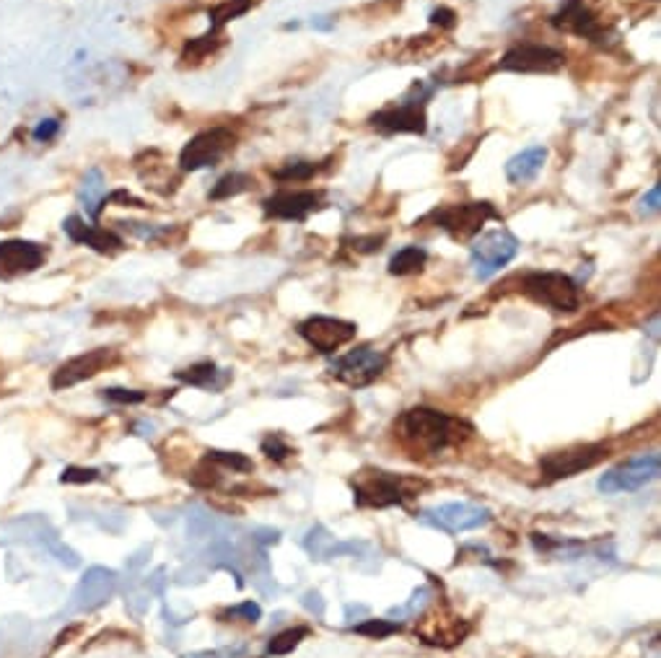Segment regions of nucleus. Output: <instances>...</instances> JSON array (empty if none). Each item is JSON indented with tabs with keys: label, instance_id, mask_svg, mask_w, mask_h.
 I'll use <instances>...</instances> for the list:
<instances>
[{
	"label": "nucleus",
	"instance_id": "nucleus-1",
	"mask_svg": "<svg viewBox=\"0 0 661 658\" xmlns=\"http://www.w3.org/2000/svg\"><path fill=\"white\" fill-rule=\"evenodd\" d=\"M434 93V86L415 83L410 92L405 93L400 101L384 107L382 112L371 117V125L382 133H412L423 136L426 133V107Z\"/></svg>",
	"mask_w": 661,
	"mask_h": 658
},
{
	"label": "nucleus",
	"instance_id": "nucleus-2",
	"mask_svg": "<svg viewBox=\"0 0 661 658\" xmlns=\"http://www.w3.org/2000/svg\"><path fill=\"white\" fill-rule=\"evenodd\" d=\"M524 294L548 306L552 311H576L581 306V295H578V285L576 280L566 273H529L524 277Z\"/></svg>",
	"mask_w": 661,
	"mask_h": 658
},
{
	"label": "nucleus",
	"instance_id": "nucleus-3",
	"mask_svg": "<svg viewBox=\"0 0 661 658\" xmlns=\"http://www.w3.org/2000/svg\"><path fill=\"white\" fill-rule=\"evenodd\" d=\"M493 218H501V213L490 203L444 205V207H436L428 215V221H434L436 226L452 233L456 241H467V239L478 236L482 226Z\"/></svg>",
	"mask_w": 661,
	"mask_h": 658
},
{
	"label": "nucleus",
	"instance_id": "nucleus-4",
	"mask_svg": "<svg viewBox=\"0 0 661 658\" xmlns=\"http://www.w3.org/2000/svg\"><path fill=\"white\" fill-rule=\"evenodd\" d=\"M516 254H519V239L506 228H496V231L482 233L472 244L470 262L480 280H490L493 275L501 273Z\"/></svg>",
	"mask_w": 661,
	"mask_h": 658
},
{
	"label": "nucleus",
	"instance_id": "nucleus-5",
	"mask_svg": "<svg viewBox=\"0 0 661 658\" xmlns=\"http://www.w3.org/2000/svg\"><path fill=\"white\" fill-rule=\"evenodd\" d=\"M117 583H119V575L114 573L112 567H101L93 566L84 573V578L78 581V586L70 596L68 607L60 612V617H70V614H81V612H93L99 607H104L117 591Z\"/></svg>",
	"mask_w": 661,
	"mask_h": 658
},
{
	"label": "nucleus",
	"instance_id": "nucleus-6",
	"mask_svg": "<svg viewBox=\"0 0 661 658\" xmlns=\"http://www.w3.org/2000/svg\"><path fill=\"white\" fill-rule=\"evenodd\" d=\"M661 459L657 454H640L633 456L630 461L620 464L615 469L604 472L599 477L596 487L607 496L613 493H636L640 487H646L648 482H654L659 477Z\"/></svg>",
	"mask_w": 661,
	"mask_h": 658
},
{
	"label": "nucleus",
	"instance_id": "nucleus-7",
	"mask_svg": "<svg viewBox=\"0 0 661 658\" xmlns=\"http://www.w3.org/2000/svg\"><path fill=\"white\" fill-rule=\"evenodd\" d=\"M234 145H236V136L231 130L210 127L184 145L182 154H180V166L184 171H200L207 166H216L228 151H234Z\"/></svg>",
	"mask_w": 661,
	"mask_h": 658
},
{
	"label": "nucleus",
	"instance_id": "nucleus-8",
	"mask_svg": "<svg viewBox=\"0 0 661 658\" xmlns=\"http://www.w3.org/2000/svg\"><path fill=\"white\" fill-rule=\"evenodd\" d=\"M387 368V355L382 350H374V347H356L350 353L340 355L335 364L330 365V373L348 386H368L371 382H376Z\"/></svg>",
	"mask_w": 661,
	"mask_h": 658
},
{
	"label": "nucleus",
	"instance_id": "nucleus-9",
	"mask_svg": "<svg viewBox=\"0 0 661 658\" xmlns=\"http://www.w3.org/2000/svg\"><path fill=\"white\" fill-rule=\"evenodd\" d=\"M418 519L446 534H459V531H472V529L485 526L490 522V511L475 503H444V505L423 511Z\"/></svg>",
	"mask_w": 661,
	"mask_h": 658
},
{
	"label": "nucleus",
	"instance_id": "nucleus-10",
	"mask_svg": "<svg viewBox=\"0 0 661 658\" xmlns=\"http://www.w3.org/2000/svg\"><path fill=\"white\" fill-rule=\"evenodd\" d=\"M402 428H405V435L415 441L418 446H423L428 452H438L449 441L452 417L438 412V409L415 408L402 417Z\"/></svg>",
	"mask_w": 661,
	"mask_h": 658
},
{
	"label": "nucleus",
	"instance_id": "nucleus-11",
	"mask_svg": "<svg viewBox=\"0 0 661 658\" xmlns=\"http://www.w3.org/2000/svg\"><path fill=\"white\" fill-rule=\"evenodd\" d=\"M298 335L324 355L340 350L356 338V324L335 317H312L298 324Z\"/></svg>",
	"mask_w": 661,
	"mask_h": 658
},
{
	"label": "nucleus",
	"instance_id": "nucleus-12",
	"mask_svg": "<svg viewBox=\"0 0 661 658\" xmlns=\"http://www.w3.org/2000/svg\"><path fill=\"white\" fill-rule=\"evenodd\" d=\"M566 63V55L560 49L548 45H526L511 47L501 57V70H511V73H555Z\"/></svg>",
	"mask_w": 661,
	"mask_h": 658
},
{
	"label": "nucleus",
	"instance_id": "nucleus-13",
	"mask_svg": "<svg viewBox=\"0 0 661 658\" xmlns=\"http://www.w3.org/2000/svg\"><path fill=\"white\" fill-rule=\"evenodd\" d=\"M324 203V192L317 189H280L273 197H268L262 207L265 215L275 221H306L314 210H320Z\"/></svg>",
	"mask_w": 661,
	"mask_h": 658
},
{
	"label": "nucleus",
	"instance_id": "nucleus-14",
	"mask_svg": "<svg viewBox=\"0 0 661 658\" xmlns=\"http://www.w3.org/2000/svg\"><path fill=\"white\" fill-rule=\"evenodd\" d=\"M604 454H607V449L599 443H581V446H570L563 452H552L540 461V467L550 479H566V477L578 475L584 469H592L599 459H604Z\"/></svg>",
	"mask_w": 661,
	"mask_h": 658
},
{
	"label": "nucleus",
	"instance_id": "nucleus-15",
	"mask_svg": "<svg viewBox=\"0 0 661 658\" xmlns=\"http://www.w3.org/2000/svg\"><path fill=\"white\" fill-rule=\"evenodd\" d=\"M117 361V350L114 347H96L84 355H75L66 364L60 365L52 376V389H68V386L81 384L86 379H93L96 373H101L104 368Z\"/></svg>",
	"mask_w": 661,
	"mask_h": 658
},
{
	"label": "nucleus",
	"instance_id": "nucleus-16",
	"mask_svg": "<svg viewBox=\"0 0 661 658\" xmlns=\"http://www.w3.org/2000/svg\"><path fill=\"white\" fill-rule=\"evenodd\" d=\"M356 503L358 505H374V508H387L394 503L405 500V490H402V479L387 472H374V475H364L356 487Z\"/></svg>",
	"mask_w": 661,
	"mask_h": 658
},
{
	"label": "nucleus",
	"instance_id": "nucleus-17",
	"mask_svg": "<svg viewBox=\"0 0 661 658\" xmlns=\"http://www.w3.org/2000/svg\"><path fill=\"white\" fill-rule=\"evenodd\" d=\"M55 540H57V529L49 523L47 516H40V513H29V516L0 523V545L26 542V545L49 547Z\"/></svg>",
	"mask_w": 661,
	"mask_h": 658
},
{
	"label": "nucleus",
	"instance_id": "nucleus-18",
	"mask_svg": "<svg viewBox=\"0 0 661 658\" xmlns=\"http://www.w3.org/2000/svg\"><path fill=\"white\" fill-rule=\"evenodd\" d=\"M47 251L31 241H5L0 244V277L31 273L45 262Z\"/></svg>",
	"mask_w": 661,
	"mask_h": 658
},
{
	"label": "nucleus",
	"instance_id": "nucleus-19",
	"mask_svg": "<svg viewBox=\"0 0 661 658\" xmlns=\"http://www.w3.org/2000/svg\"><path fill=\"white\" fill-rule=\"evenodd\" d=\"M552 23L563 31L586 37V39H599L602 37V23L592 16V11L584 5V0H566L563 8L552 16Z\"/></svg>",
	"mask_w": 661,
	"mask_h": 658
},
{
	"label": "nucleus",
	"instance_id": "nucleus-20",
	"mask_svg": "<svg viewBox=\"0 0 661 658\" xmlns=\"http://www.w3.org/2000/svg\"><path fill=\"white\" fill-rule=\"evenodd\" d=\"M63 228H66V233L75 244H86V247L101 251V254L122 250V239L119 236H114L112 231H104V228L86 226L84 218H78V215H70Z\"/></svg>",
	"mask_w": 661,
	"mask_h": 658
},
{
	"label": "nucleus",
	"instance_id": "nucleus-21",
	"mask_svg": "<svg viewBox=\"0 0 661 658\" xmlns=\"http://www.w3.org/2000/svg\"><path fill=\"white\" fill-rule=\"evenodd\" d=\"M545 161H548V148L545 145H532L522 154H516L514 159H508L506 163V180L516 187L529 184L537 180V174L545 169Z\"/></svg>",
	"mask_w": 661,
	"mask_h": 658
},
{
	"label": "nucleus",
	"instance_id": "nucleus-22",
	"mask_svg": "<svg viewBox=\"0 0 661 658\" xmlns=\"http://www.w3.org/2000/svg\"><path fill=\"white\" fill-rule=\"evenodd\" d=\"M78 200L81 205L86 207V215L89 218H99V213H101V207L107 205V184H104V174H101V169H89L86 171V177H84V182H81V192H78Z\"/></svg>",
	"mask_w": 661,
	"mask_h": 658
},
{
	"label": "nucleus",
	"instance_id": "nucleus-23",
	"mask_svg": "<svg viewBox=\"0 0 661 658\" xmlns=\"http://www.w3.org/2000/svg\"><path fill=\"white\" fill-rule=\"evenodd\" d=\"M426 259H428V251L423 247H405V250H400L389 259V273L400 275V277L420 273L426 268Z\"/></svg>",
	"mask_w": 661,
	"mask_h": 658
},
{
	"label": "nucleus",
	"instance_id": "nucleus-24",
	"mask_svg": "<svg viewBox=\"0 0 661 658\" xmlns=\"http://www.w3.org/2000/svg\"><path fill=\"white\" fill-rule=\"evenodd\" d=\"M304 549H306L314 560H332L335 537H332L324 526H314V529L304 537Z\"/></svg>",
	"mask_w": 661,
	"mask_h": 658
},
{
	"label": "nucleus",
	"instance_id": "nucleus-25",
	"mask_svg": "<svg viewBox=\"0 0 661 658\" xmlns=\"http://www.w3.org/2000/svg\"><path fill=\"white\" fill-rule=\"evenodd\" d=\"M251 3H254V0H226V3H221V5H216V8L210 11V29H213V31H221L224 23L244 16V13L251 8Z\"/></svg>",
	"mask_w": 661,
	"mask_h": 658
},
{
	"label": "nucleus",
	"instance_id": "nucleus-26",
	"mask_svg": "<svg viewBox=\"0 0 661 658\" xmlns=\"http://www.w3.org/2000/svg\"><path fill=\"white\" fill-rule=\"evenodd\" d=\"M251 184L254 182H251V177H247V174H239V171L226 174L224 180H218V184L210 189V200H228V197H236V195L247 192Z\"/></svg>",
	"mask_w": 661,
	"mask_h": 658
},
{
	"label": "nucleus",
	"instance_id": "nucleus-27",
	"mask_svg": "<svg viewBox=\"0 0 661 658\" xmlns=\"http://www.w3.org/2000/svg\"><path fill=\"white\" fill-rule=\"evenodd\" d=\"M218 373H221V371L216 368V364L206 361V364L192 365V368H187V371H177V379H180V382H187V384H192V386L216 389V379H218Z\"/></svg>",
	"mask_w": 661,
	"mask_h": 658
},
{
	"label": "nucleus",
	"instance_id": "nucleus-28",
	"mask_svg": "<svg viewBox=\"0 0 661 658\" xmlns=\"http://www.w3.org/2000/svg\"><path fill=\"white\" fill-rule=\"evenodd\" d=\"M317 171H320V166L312 163V161H291V163H286L283 169L275 171V180H280V182H306Z\"/></svg>",
	"mask_w": 661,
	"mask_h": 658
},
{
	"label": "nucleus",
	"instance_id": "nucleus-29",
	"mask_svg": "<svg viewBox=\"0 0 661 658\" xmlns=\"http://www.w3.org/2000/svg\"><path fill=\"white\" fill-rule=\"evenodd\" d=\"M428 601H431V589L428 586H420V589H415L410 593V599H408V604H402V607H394V610H389V617H397V619H405V617H418V614L423 612L426 607H428Z\"/></svg>",
	"mask_w": 661,
	"mask_h": 658
},
{
	"label": "nucleus",
	"instance_id": "nucleus-30",
	"mask_svg": "<svg viewBox=\"0 0 661 658\" xmlns=\"http://www.w3.org/2000/svg\"><path fill=\"white\" fill-rule=\"evenodd\" d=\"M309 636V630L306 627H294V630H286V633H280V636H275L270 643H268V654L270 656H286V654H291L294 648H296L298 643L304 640V637Z\"/></svg>",
	"mask_w": 661,
	"mask_h": 658
},
{
	"label": "nucleus",
	"instance_id": "nucleus-31",
	"mask_svg": "<svg viewBox=\"0 0 661 658\" xmlns=\"http://www.w3.org/2000/svg\"><path fill=\"white\" fill-rule=\"evenodd\" d=\"M358 636H368V637H389L394 636L397 630H400V625L397 622H389V619H366L361 625H356L353 627Z\"/></svg>",
	"mask_w": 661,
	"mask_h": 658
},
{
	"label": "nucleus",
	"instance_id": "nucleus-32",
	"mask_svg": "<svg viewBox=\"0 0 661 658\" xmlns=\"http://www.w3.org/2000/svg\"><path fill=\"white\" fill-rule=\"evenodd\" d=\"M207 461L224 464V467H231V469H236V472H251V467H254L244 454H236V452H218V449L207 452Z\"/></svg>",
	"mask_w": 661,
	"mask_h": 658
},
{
	"label": "nucleus",
	"instance_id": "nucleus-33",
	"mask_svg": "<svg viewBox=\"0 0 661 658\" xmlns=\"http://www.w3.org/2000/svg\"><path fill=\"white\" fill-rule=\"evenodd\" d=\"M104 399L117 402V405H137L145 399V391H137V389H122V386H110L104 389Z\"/></svg>",
	"mask_w": 661,
	"mask_h": 658
},
{
	"label": "nucleus",
	"instance_id": "nucleus-34",
	"mask_svg": "<svg viewBox=\"0 0 661 658\" xmlns=\"http://www.w3.org/2000/svg\"><path fill=\"white\" fill-rule=\"evenodd\" d=\"M96 479H101L99 469H86V467H68L60 475L63 485H86V482H96Z\"/></svg>",
	"mask_w": 661,
	"mask_h": 658
},
{
	"label": "nucleus",
	"instance_id": "nucleus-35",
	"mask_svg": "<svg viewBox=\"0 0 661 658\" xmlns=\"http://www.w3.org/2000/svg\"><path fill=\"white\" fill-rule=\"evenodd\" d=\"M262 454H268L270 459L275 461H280V459H286V456L291 454V446L280 438V435H268L265 441H262Z\"/></svg>",
	"mask_w": 661,
	"mask_h": 658
},
{
	"label": "nucleus",
	"instance_id": "nucleus-36",
	"mask_svg": "<svg viewBox=\"0 0 661 658\" xmlns=\"http://www.w3.org/2000/svg\"><path fill=\"white\" fill-rule=\"evenodd\" d=\"M55 557H57V563H63L66 567H78L81 566V557H78V552H73L68 545H63L60 540H55L52 545L47 547Z\"/></svg>",
	"mask_w": 661,
	"mask_h": 658
},
{
	"label": "nucleus",
	"instance_id": "nucleus-37",
	"mask_svg": "<svg viewBox=\"0 0 661 658\" xmlns=\"http://www.w3.org/2000/svg\"><path fill=\"white\" fill-rule=\"evenodd\" d=\"M57 133H60V122L49 117V119H42V122L34 127V133H31V136H34V140H40V143H49V140H55V137H57Z\"/></svg>",
	"mask_w": 661,
	"mask_h": 658
},
{
	"label": "nucleus",
	"instance_id": "nucleus-38",
	"mask_svg": "<svg viewBox=\"0 0 661 658\" xmlns=\"http://www.w3.org/2000/svg\"><path fill=\"white\" fill-rule=\"evenodd\" d=\"M661 205V187L659 184H654L651 189H648V195H643L640 197V215H654L657 210H659Z\"/></svg>",
	"mask_w": 661,
	"mask_h": 658
},
{
	"label": "nucleus",
	"instance_id": "nucleus-39",
	"mask_svg": "<svg viewBox=\"0 0 661 658\" xmlns=\"http://www.w3.org/2000/svg\"><path fill=\"white\" fill-rule=\"evenodd\" d=\"M221 617H244L247 622H257L262 617V610L257 604H251V601H244V604H239L234 610H226Z\"/></svg>",
	"mask_w": 661,
	"mask_h": 658
},
{
	"label": "nucleus",
	"instance_id": "nucleus-40",
	"mask_svg": "<svg viewBox=\"0 0 661 658\" xmlns=\"http://www.w3.org/2000/svg\"><path fill=\"white\" fill-rule=\"evenodd\" d=\"M242 654H244V645L224 648V651H195V654H187L184 658H239Z\"/></svg>",
	"mask_w": 661,
	"mask_h": 658
},
{
	"label": "nucleus",
	"instance_id": "nucleus-41",
	"mask_svg": "<svg viewBox=\"0 0 661 658\" xmlns=\"http://www.w3.org/2000/svg\"><path fill=\"white\" fill-rule=\"evenodd\" d=\"M431 23L441 26V29H452L456 23V13L452 8H436L434 13H431Z\"/></svg>",
	"mask_w": 661,
	"mask_h": 658
},
{
	"label": "nucleus",
	"instance_id": "nucleus-42",
	"mask_svg": "<svg viewBox=\"0 0 661 658\" xmlns=\"http://www.w3.org/2000/svg\"><path fill=\"white\" fill-rule=\"evenodd\" d=\"M301 601H304V607H306L309 612H314L317 617H324V599H322L317 591H306Z\"/></svg>",
	"mask_w": 661,
	"mask_h": 658
},
{
	"label": "nucleus",
	"instance_id": "nucleus-43",
	"mask_svg": "<svg viewBox=\"0 0 661 658\" xmlns=\"http://www.w3.org/2000/svg\"><path fill=\"white\" fill-rule=\"evenodd\" d=\"M163 583H166V578H163V567H159V570H156V573H154V575L145 581V589H151L154 593H159L161 596V593H163Z\"/></svg>",
	"mask_w": 661,
	"mask_h": 658
},
{
	"label": "nucleus",
	"instance_id": "nucleus-44",
	"mask_svg": "<svg viewBox=\"0 0 661 658\" xmlns=\"http://www.w3.org/2000/svg\"><path fill=\"white\" fill-rule=\"evenodd\" d=\"M353 614H356V617H366V614H368V607H353V604H348V607H345V619L350 622Z\"/></svg>",
	"mask_w": 661,
	"mask_h": 658
},
{
	"label": "nucleus",
	"instance_id": "nucleus-45",
	"mask_svg": "<svg viewBox=\"0 0 661 658\" xmlns=\"http://www.w3.org/2000/svg\"><path fill=\"white\" fill-rule=\"evenodd\" d=\"M0 643H3V636H0Z\"/></svg>",
	"mask_w": 661,
	"mask_h": 658
}]
</instances>
